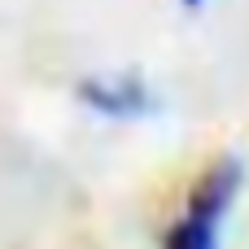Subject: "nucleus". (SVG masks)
<instances>
[{"label": "nucleus", "mask_w": 249, "mask_h": 249, "mask_svg": "<svg viewBox=\"0 0 249 249\" xmlns=\"http://www.w3.org/2000/svg\"><path fill=\"white\" fill-rule=\"evenodd\" d=\"M79 96L92 109L109 114V118H131V114H149L153 109V96H149V88L136 74H127V79H88L79 88Z\"/></svg>", "instance_id": "nucleus-2"}, {"label": "nucleus", "mask_w": 249, "mask_h": 249, "mask_svg": "<svg viewBox=\"0 0 249 249\" xmlns=\"http://www.w3.org/2000/svg\"><path fill=\"white\" fill-rule=\"evenodd\" d=\"M241 162L236 158H223L210 175H206V184L197 188V197H193V206H188V214L179 219V228H171V236H166V245L175 249H210L219 241V228H223V214L232 210V201H236V193H241Z\"/></svg>", "instance_id": "nucleus-1"}, {"label": "nucleus", "mask_w": 249, "mask_h": 249, "mask_svg": "<svg viewBox=\"0 0 249 249\" xmlns=\"http://www.w3.org/2000/svg\"><path fill=\"white\" fill-rule=\"evenodd\" d=\"M197 4H201V0H184V9H197Z\"/></svg>", "instance_id": "nucleus-3"}]
</instances>
